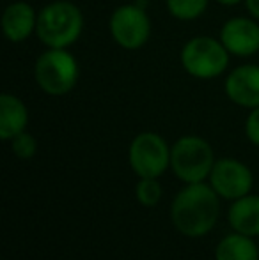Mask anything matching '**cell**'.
Instances as JSON below:
<instances>
[{
    "label": "cell",
    "instance_id": "6da1fadb",
    "mask_svg": "<svg viewBox=\"0 0 259 260\" xmlns=\"http://www.w3.org/2000/svg\"><path fill=\"white\" fill-rule=\"evenodd\" d=\"M220 197L211 184H187L170 206V219L178 232L187 237H203L213 230L220 214Z\"/></svg>",
    "mask_w": 259,
    "mask_h": 260
},
{
    "label": "cell",
    "instance_id": "7a4b0ae2",
    "mask_svg": "<svg viewBox=\"0 0 259 260\" xmlns=\"http://www.w3.org/2000/svg\"><path fill=\"white\" fill-rule=\"evenodd\" d=\"M83 30V14L69 0H53L38 13L36 36L46 48H69Z\"/></svg>",
    "mask_w": 259,
    "mask_h": 260
},
{
    "label": "cell",
    "instance_id": "3957f363",
    "mask_svg": "<svg viewBox=\"0 0 259 260\" xmlns=\"http://www.w3.org/2000/svg\"><path fill=\"white\" fill-rule=\"evenodd\" d=\"M78 62L68 48H48L36 60V83L48 96H64L71 92L78 82Z\"/></svg>",
    "mask_w": 259,
    "mask_h": 260
},
{
    "label": "cell",
    "instance_id": "277c9868",
    "mask_svg": "<svg viewBox=\"0 0 259 260\" xmlns=\"http://www.w3.org/2000/svg\"><path fill=\"white\" fill-rule=\"evenodd\" d=\"M213 165V149L200 137L185 135L170 147V168L185 184L204 182V179L210 177Z\"/></svg>",
    "mask_w": 259,
    "mask_h": 260
},
{
    "label": "cell",
    "instance_id": "5b68a950",
    "mask_svg": "<svg viewBox=\"0 0 259 260\" xmlns=\"http://www.w3.org/2000/svg\"><path fill=\"white\" fill-rule=\"evenodd\" d=\"M227 48L220 39L210 36H197L181 48V66L197 80H211L224 75L229 66Z\"/></svg>",
    "mask_w": 259,
    "mask_h": 260
},
{
    "label": "cell",
    "instance_id": "8992f818",
    "mask_svg": "<svg viewBox=\"0 0 259 260\" xmlns=\"http://www.w3.org/2000/svg\"><path fill=\"white\" fill-rule=\"evenodd\" d=\"M128 159L138 179H158L170 167V147L158 133L144 131L131 142Z\"/></svg>",
    "mask_w": 259,
    "mask_h": 260
},
{
    "label": "cell",
    "instance_id": "52a82bcc",
    "mask_svg": "<svg viewBox=\"0 0 259 260\" xmlns=\"http://www.w3.org/2000/svg\"><path fill=\"white\" fill-rule=\"evenodd\" d=\"M110 36L123 50L135 52L148 43L151 36V20L142 7L133 4L119 6L108 20Z\"/></svg>",
    "mask_w": 259,
    "mask_h": 260
},
{
    "label": "cell",
    "instance_id": "ba28073f",
    "mask_svg": "<svg viewBox=\"0 0 259 260\" xmlns=\"http://www.w3.org/2000/svg\"><path fill=\"white\" fill-rule=\"evenodd\" d=\"M208 179L218 197L225 200H238L249 195L254 184L250 168L235 157H222L215 161Z\"/></svg>",
    "mask_w": 259,
    "mask_h": 260
},
{
    "label": "cell",
    "instance_id": "9c48e42d",
    "mask_svg": "<svg viewBox=\"0 0 259 260\" xmlns=\"http://www.w3.org/2000/svg\"><path fill=\"white\" fill-rule=\"evenodd\" d=\"M220 41L231 55L250 57L259 52V25L256 18H231L220 28Z\"/></svg>",
    "mask_w": 259,
    "mask_h": 260
},
{
    "label": "cell",
    "instance_id": "30bf717a",
    "mask_svg": "<svg viewBox=\"0 0 259 260\" xmlns=\"http://www.w3.org/2000/svg\"><path fill=\"white\" fill-rule=\"evenodd\" d=\"M225 94L235 105L243 108L259 106V66L243 64L233 69L225 78Z\"/></svg>",
    "mask_w": 259,
    "mask_h": 260
},
{
    "label": "cell",
    "instance_id": "8fae6325",
    "mask_svg": "<svg viewBox=\"0 0 259 260\" xmlns=\"http://www.w3.org/2000/svg\"><path fill=\"white\" fill-rule=\"evenodd\" d=\"M38 27V13L31 4L13 2L6 7L2 14V32L7 41L23 43L36 32Z\"/></svg>",
    "mask_w": 259,
    "mask_h": 260
},
{
    "label": "cell",
    "instance_id": "7c38bea8",
    "mask_svg": "<svg viewBox=\"0 0 259 260\" xmlns=\"http://www.w3.org/2000/svg\"><path fill=\"white\" fill-rule=\"evenodd\" d=\"M28 110L20 98L13 94L0 96V138L9 142L21 131L27 129Z\"/></svg>",
    "mask_w": 259,
    "mask_h": 260
},
{
    "label": "cell",
    "instance_id": "4fadbf2b",
    "mask_svg": "<svg viewBox=\"0 0 259 260\" xmlns=\"http://www.w3.org/2000/svg\"><path fill=\"white\" fill-rule=\"evenodd\" d=\"M227 219L235 232L250 237L259 236V197L245 195L238 200H233Z\"/></svg>",
    "mask_w": 259,
    "mask_h": 260
},
{
    "label": "cell",
    "instance_id": "5bb4252c",
    "mask_svg": "<svg viewBox=\"0 0 259 260\" xmlns=\"http://www.w3.org/2000/svg\"><path fill=\"white\" fill-rule=\"evenodd\" d=\"M215 260H259V248L250 236L233 232L217 244Z\"/></svg>",
    "mask_w": 259,
    "mask_h": 260
},
{
    "label": "cell",
    "instance_id": "9a60e30c",
    "mask_svg": "<svg viewBox=\"0 0 259 260\" xmlns=\"http://www.w3.org/2000/svg\"><path fill=\"white\" fill-rule=\"evenodd\" d=\"M208 0H167V11L180 21H194L204 14Z\"/></svg>",
    "mask_w": 259,
    "mask_h": 260
},
{
    "label": "cell",
    "instance_id": "2e32d148",
    "mask_svg": "<svg viewBox=\"0 0 259 260\" xmlns=\"http://www.w3.org/2000/svg\"><path fill=\"white\" fill-rule=\"evenodd\" d=\"M137 202L144 207H155L162 200V186L158 179H140L135 186Z\"/></svg>",
    "mask_w": 259,
    "mask_h": 260
},
{
    "label": "cell",
    "instance_id": "e0dca14e",
    "mask_svg": "<svg viewBox=\"0 0 259 260\" xmlns=\"http://www.w3.org/2000/svg\"><path fill=\"white\" fill-rule=\"evenodd\" d=\"M11 151L20 159H31L38 152V142L27 131H21L20 135H16L14 138H11Z\"/></svg>",
    "mask_w": 259,
    "mask_h": 260
},
{
    "label": "cell",
    "instance_id": "ac0fdd59",
    "mask_svg": "<svg viewBox=\"0 0 259 260\" xmlns=\"http://www.w3.org/2000/svg\"><path fill=\"white\" fill-rule=\"evenodd\" d=\"M245 135L254 145L259 147V106L252 108L245 122Z\"/></svg>",
    "mask_w": 259,
    "mask_h": 260
},
{
    "label": "cell",
    "instance_id": "d6986e66",
    "mask_svg": "<svg viewBox=\"0 0 259 260\" xmlns=\"http://www.w3.org/2000/svg\"><path fill=\"white\" fill-rule=\"evenodd\" d=\"M245 4H247L249 13L252 14L256 20H259V0H245Z\"/></svg>",
    "mask_w": 259,
    "mask_h": 260
},
{
    "label": "cell",
    "instance_id": "ffe728a7",
    "mask_svg": "<svg viewBox=\"0 0 259 260\" xmlns=\"http://www.w3.org/2000/svg\"><path fill=\"white\" fill-rule=\"evenodd\" d=\"M217 4H220V6H227V7H233V6H238L240 2H243V0H215Z\"/></svg>",
    "mask_w": 259,
    "mask_h": 260
}]
</instances>
